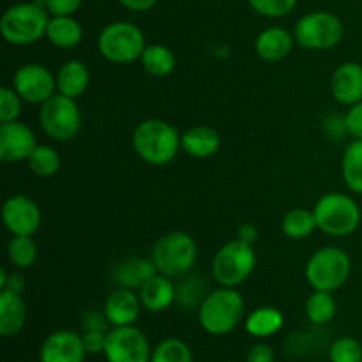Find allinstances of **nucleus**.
I'll use <instances>...</instances> for the list:
<instances>
[{
  "mask_svg": "<svg viewBox=\"0 0 362 362\" xmlns=\"http://www.w3.org/2000/svg\"><path fill=\"white\" fill-rule=\"evenodd\" d=\"M27 281L21 272H11L7 274L6 269H0V290H11V292L23 293Z\"/></svg>",
  "mask_w": 362,
  "mask_h": 362,
  "instance_id": "58836bf2",
  "label": "nucleus"
},
{
  "mask_svg": "<svg viewBox=\"0 0 362 362\" xmlns=\"http://www.w3.org/2000/svg\"><path fill=\"white\" fill-rule=\"evenodd\" d=\"M345 35L343 21L327 11H317L300 18L293 28V37L300 48L331 49L341 42Z\"/></svg>",
  "mask_w": 362,
  "mask_h": 362,
  "instance_id": "1a4fd4ad",
  "label": "nucleus"
},
{
  "mask_svg": "<svg viewBox=\"0 0 362 362\" xmlns=\"http://www.w3.org/2000/svg\"><path fill=\"white\" fill-rule=\"evenodd\" d=\"M106 334L108 332L105 331H83L81 339H83L85 352L92 354V356H95V354H105Z\"/></svg>",
  "mask_w": 362,
  "mask_h": 362,
  "instance_id": "4c0bfd02",
  "label": "nucleus"
},
{
  "mask_svg": "<svg viewBox=\"0 0 362 362\" xmlns=\"http://www.w3.org/2000/svg\"><path fill=\"white\" fill-rule=\"evenodd\" d=\"M274 350L267 343H257L247 352L246 362H274Z\"/></svg>",
  "mask_w": 362,
  "mask_h": 362,
  "instance_id": "ea45409f",
  "label": "nucleus"
},
{
  "mask_svg": "<svg viewBox=\"0 0 362 362\" xmlns=\"http://www.w3.org/2000/svg\"><path fill=\"white\" fill-rule=\"evenodd\" d=\"M283 325H285V317L278 308L262 306L246 318L244 327H246L247 334L253 336V338L265 339L278 334Z\"/></svg>",
  "mask_w": 362,
  "mask_h": 362,
  "instance_id": "b1692460",
  "label": "nucleus"
},
{
  "mask_svg": "<svg viewBox=\"0 0 362 362\" xmlns=\"http://www.w3.org/2000/svg\"><path fill=\"white\" fill-rule=\"evenodd\" d=\"M141 67L152 76H168L175 69V55L172 49L165 45H151L144 49L140 57Z\"/></svg>",
  "mask_w": 362,
  "mask_h": 362,
  "instance_id": "a878e982",
  "label": "nucleus"
},
{
  "mask_svg": "<svg viewBox=\"0 0 362 362\" xmlns=\"http://www.w3.org/2000/svg\"><path fill=\"white\" fill-rule=\"evenodd\" d=\"M48 23V11L42 9L37 2L16 4L4 13L0 32L9 45L28 46L46 35Z\"/></svg>",
  "mask_w": 362,
  "mask_h": 362,
  "instance_id": "7ed1b4c3",
  "label": "nucleus"
},
{
  "mask_svg": "<svg viewBox=\"0 0 362 362\" xmlns=\"http://www.w3.org/2000/svg\"><path fill=\"white\" fill-rule=\"evenodd\" d=\"M352 260L349 253L341 247L327 246L320 247L311 255L306 264V279L313 290L322 292H336L341 288L350 278Z\"/></svg>",
  "mask_w": 362,
  "mask_h": 362,
  "instance_id": "39448f33",
  "label": "nucleus"
},
{
  "mask_svg": "<svg viewBox=\"0 0 362 362\" xmlns=\"http://www.w3.org/2000/svg\"><path fill=\"white\" fill-rule=\"evenodd\" d=\"M237 235H239L237 239L244 240V243H247L253 246V243H257L258 240V230L255 228L253 225H243L239 228V233H237Z\"/></svg>",
  "mask_w": 362,
  "mask_h": 362,
  "instance_id": "37998d69",
  "label": "nucleus"
},
{
  "mask_svg": "<svg viewBox=\"0 0 362 362\" xmlns=\"http://www.w3.org/2000/svg\"><path fill=\"white\" fill-rule=\"evenodd\" d=\"M85 346L81 334L74 331H57L52 332L48 338L42 341L39 359L41 362H83Z\"/></svg>",
  "mask_w": 362,
  "mask_h": 362,
  "instance_id": "2eb2a0df",
  "label": "nucleus"
},
{
  "mask_svg": "<svg viewBox=\"0 0 362 362\" xmlns=\"http://www.w3.org/2000/svg\"><path fill=\"white\" fill-rule=\"evenodd\" d=\"M180 145H182V151L191 158L207 159L219 151L221 136L218 131L209 126H194L180 136Z\"/></svg>",
  "mask_w": 362,
  "mask_h": 362,
  "instance_id": "412c9836",
  "label": "nucleus"
},
{
  "mask_svg": "<svg viewBox=\"0 0 362 362\" xmlns=\"http://www.w3.org/2000/svg\"><path fill=\"white\" fill-rule=\"evenodd\" d=\"M331 362H362V345L356 338H339L329 349Z\"/></svg>",
  "mask_w": 362,
  "mask_h": 362,
  "instance_id": "473e14b6",
  "label": "nucleus"
},
{
  "mask_svg": "<svg viewBox=\"0 0 362 362\" xmlns=\"http://www.w3.org/2000/svg\"><path fill=\"white\" fill-rule=\"evenodd\" d=\"M244 318V299L235 288L221 286L200 303L198 320L202 329L212 336L230 334Z\"/></svg>",
  "mask_w": 362,
  "mask_h": 362,
  "instance_id": "f03ea898",
  "label": "nucleus"
},
{
  "mask_svg": "<svg viewBox=\"0 0 362 362\" xmlns=\"http://www.w3.org/2000/svg\"><path fill=\"white\" fill-rule=\"evenodd\" d=\"M27 161L30 172L42 179L53 177L60 168V156L52 145H37Z\"/></svg>",
  "mask_w": 362,
  "mask_h": 362,
  "instance_id": "7c9ffc66",
  "label": "nucleus"
},
{
  "mask_svg": "<svg viewBox=\"0 0 362 362\" xmlns=\"http://www.w3.org/2000/svg\"><path fill=\"white\" fill-rule=\"evenodd\" d=\"M90 81V73L81 60H67L57 73V92L71 99L85 94Z\"/></svg>",
  "mask_w": 362,
  "mask_h": 362,
  "instance_id": "4be33fe9",
  "label": "nucleus"
},
{
  "mask_svg": "<svg viewBox=\"0 0 362 362\" xmlns=\"http://www.w3.org/2000/svg\"><path fill=\"white\" fill-rule=\"evenodd\" d=\"M46 37L57 48L71 49L81 42L83 28L73 16H53L49 18Z\"/></svg>",
  "mask_w": 362,
  "mask_h": 362,
  "instance_id": "393cba45",
  "label": "nucleus"
},
{
  "mask_svg": "<svg viewBox=\"0 0 362 362\" xmlns=\"http://www.w3.org/2000/svg\"><path fill=\"white\" fill-rule=\"evenodd\" d=\"M119 2L131 11H148L156 6L158 0H119Z\"/></svg>",
  "mask_w": 362,
  "mask_h": 362,
  "instance_id": "79ce46f5",
  "label": "nucleus"
},
{
  "mask_svg": "<svg viewBox=\"0 0 362 362\" xmlns=\"http://www.w3.org/2000/svg\"><path fill=\"white\" fill-rule=\"evenodd\" d=\"M317 218L313 211L308 209H292L285 214L281 223V230L288 239L300 240L310 237L317 230Z\"/></svg>",
  "mask_w": 362,
  "mask_h": 362,
  "instance_id": "bb28decb",
  "label": "nucleus"
},
{
  "mask_svg": "<svg viewBox=\"0 0 362 362\" xmlns=\"http://www.w3.org/2000/svg\"><path fill=\"white\" fill-rule=\"evenodd\" d=\"M41 209L32 198L14 194L2 207V223L11 235L32 237L41 226Z\"/></svg>",
  "mask_w": 362,
  "mask_h": 362,
  "instance_id": "ddd939ff",
  "label": "nucleus"
},
{
  "mask_svg": "<svg viewBox=\"0 0 362 362\" xmlns=\"http://www.w3.org/2000/svg\"><path fill=\"white\" fill-rule=\"evenodd\" d=\"M179 131L161 119H147L134 127L133 148L138 158L152 166H165L175 159L180 145Z\"/></svg>",
  "mask_w": 362,
  "mask_h": 362,
  "instance_id": "f257e3e1",
  "label": "nucleus"
},
{
  "mask_svg": "<svg viewBox=\"0 0 362 362\" xmlns=\"http://www.w3.org/2000/svg\"><path fill=\"white\" fill-rule=\"evenodd\" d=\"M99 53L108 62L131 64L140 60L145 46V35L129 21H113L106 25L98 37Z\"/></svg>",
  "mask_w": 362,
  "mask_h": 362,
  "instance_id": "0eeeda50",
  "label": "nucleus"
},
{
  "mask_svg": "<svg viewBox=\"0 0 362 362\" xmlns=\"http://www.w3.org/2000/svg\"><path fill=\"white\" fill-rule=\"evenodd\" d=\"M151 362H194L189 345L179 338H166L152 350Z\"/></svg>",
  "mask_w": 362,
  "mask_h": 362,
  "instance_id": "2f4dec72",
  "label": "nucleus"
},
{
  "mask_svg": "<svg viewBox=\"0 0 362 362\" xmlns=\"http://www.w3.org/2000/svg\"><path fill=\"white\" fill-rule=\"evenodd\" d=\"M39 124L52 140L60 141V144L73 140L81 129V113L76 99L57 92L53 98L41 105Z\"/></svg>",
  "mask_w": 362,
  "mask_h": 362,
  "instance_id": "9d476101",
  "label": "nucleus"
},
{
  "mask_svg": "<svg viewBox=\"0 0 362 362\" xmlns=\"http://www.w3.org/2000/svg\"><path fill=\"white\" fill-rule=\"evenodd\" d=\"M110 322L105 313H98V311H87L83 315V331H105L108 332Z\"/></svg>",
  "mask_w": 362,
  "mask_h": 362,
  "instance_id": "a19ab883",
  "label": "nucleus"
},
{
  "mask_svg": "<svg viewBox=\"0 0 362 362\" xmlns=\"http://www.w3.org/2000/svg\"><path fill=\"white\" fill-rule=\"evenodd\" d=\"M332 98L345 106L362 101V64L343 62L331 78Z\"/></svg>",
  "mask_w": 362,
  "mask_h": 362,
  "instance_id": "dca6fc26",
  "label": "nucleus"
},
{
  "mask_svg": "<svg viewBox=\"0 0 362 362\" xmlns=\"http://www.w3.org/2000/svg\"><path fill=\"white\" fill-rule=\"evenodd\" d=\"M37 147L35 134L27 124L2 122L0 124V158L6 163L27 161Z\"/></svg>",
  "mask_w": 362,
  "mask_h": 362,
  "instance_id": "4468645a",
  "label": "nucleus"
},
{
  "mask_svg": "<svg viewBox=\"0 0 362 362\" xmlns=\"http://www.w3.org/2000/svg\"><path fill=\"white\" fill-rule=\"evenodd\" d=\"M138 296H140L141 306L145 310L151 313H163L177 300V288L170 276L158 272L141 285Z\"/></svg>",
  "mask_w": 362,
  "mask_h": 362,
  "instance_id": "a211bd4d",
  "label": "nucleus"
},
{
  "mask_svg": "<svg viewBox=\"0 0 362 362\" xmlns=\"http://www.w3.org/2000/svg\"><path fill=\"white\" fill-rule=\"evenodd\" d=\"M105 357L108 362H151L152 349L147 336L134 325L113 327L106 334Z\"/></svg>",
  "mask_w": 362,
  "mask_h": 362,
  "instance_id": "9b49d317",
  "label": "nucleus"
},
{
  "mask_svg": "<svg viewBox=\"0 0 362 362\" xmlns=\"http://www.w3.org/2000/svg\"><path fill=\"white\" fill-rule=\"evenodd\" d=\"M255 265H257V253L253 246L235 239L219 247L212 262V276L221 286L235 288L253 274Z\"/></svg>",
  "mask_w": 362,
  "mask_h": 362,
  "instance_id": "6e6552de",
  "label": "nucleus"
},
{
  "mask_svg": "<svg viewBox=\"0 0 362 362\" xmlns=\"http://www.w3.org/2000/svg\"><path fill=\"white\" fill-rule=\"evenodd\" d=\"M141 299L131 288H119L110 293L105 303V315L112 327L134 325L141 313Z\"/></svg>",
  "mask_w": 362,
  "mask_h": 362,
  "instance_id": "f3484780",
  "label": "nucleus"
},
{
  "mask_svg": "<svg viewBox=\"0 0 362 362\" xmlns=\"http://www.w3.org/2000/svg\"><path fill=\"white\" fill-rule=\"evenodd\" d=\"M83 0H45V9L53 16H73Z\"/></svg>",
  "mask_w": 362,
  "mask_h": 362,
  "instance_id": "c9c22d12",
  "label": "nucleus"
},
{
  "mask_svg": "<svg viewBox=\"0 0 362 362\" xmlns=\"http://www.w3.org/2000/svg\"><path fill=\"white\" fill-rule=\"evenodd\" d=\"M345 129L352 134L356 140H362V101L350 106L345 115Z\"/></svg>",
  "mask_w": 362,
  "mask_h": 362,
  "instance_id": "e433bc0d",
  "label": "nucleus"
},
{
  "mask_svg": "<svg viewBox=\"0 0 362 362\" xmlns=\"http://www.w3.org/2000/svg\"><path fill=\"white\" fill-rule=\"evenodd\" d=\"M154 274H158V267L152 258L151 260L129 258V260L117 264V267L113 269V278L120 288H141V285Z\"/></svg>",
  "mask_w": 362,
  "mask_h": 362,
  "instance_id": "5701e85b",
  "label": "nucleus"
},
{
  "mask_svg": "<svg viewBox=\"0 0 362 362\" xmlns=\"http://www.w3.org/2000/svg\"><path fill=\"white\" fill-rule=\"evenodd\" d=\"M152 262L161 274L175 278L193 269L198 258L197 240L186 232H168L152 247Z\"/></svg>",
  "mask_w": 362,
  "mask_h": 362,
  "instance_id": "423d86ee",
  "label": "nucleus"
},
{
  "mask_svg": "<svg viewBox=\"0 0 362 362\" xmlns=\"http://www.w3.org/2000/svg\"><path fill=\"white\" fill-rule=\"evenodd\" d=\"M293 45H296V37L286 28L269 27L260 32L255 48H257L258 57L262 60L279 62V60L286 59L292 53Z\"/></svg>",
  "mask_w": 362,
  "mask_h": 362,
  "instance_id": "aec40b11",
  "label": "nucleus"
},
{
  "mask_svg": "<svg viewBox=\"0 0 362 362\" xmlns=\"http://www.w3.org/2000/svg\"><path fill=\"white\" fill-rule=\"evenodd\" d=\"M250 6L262 16L283 18L296 9L297 0H250Z\"/></svg>",
  "mask_w": 362,
  "mask_h": 362,
  "instance_id": "72a5a7b5",
  "label": "nucleus"
},
{
  "mask_svg": "<svg viewBox=\"0 0 362 362\" xmlns=\"http://www.w3.org/2000/svg\"><path fill=\"white\" fill-rule=\"evenodd\" d=\"M341 173L346 187L352 193L362 194V140H354L346 147L341 161Z\"/></svg>",
  "mask_w": 362,
  "mask_h": 362,
  "instance_id": "cd10ccee",
  "label": "nucleus"
},
{
  "mask_svg": "<svg viewBox=\"0 0 362 362\" xmlns=\"http://www.w3.org/2000/svg\"><path fill=\"white\" fill-rule=\"evenodd\" d=\"M21 101L14 88L4 87L0 88V122H13L18 120L21 113Z\"/></svg>",
  "mask_w": 362,
  "mask_h": 362,
  "instance_id": "f704fd0d",
  "label": "nucleus"
},
{
  "mask_svg": "<svg viewBox=\"0 0 362 362\" xmlns=\"http://www.w3.org/2000/svg\"><path fill=\"white\" fill-rule=\"evenodd\" d=\"M13 88L23 101L42 105L57 92V76L42 64H25L14 73Z\"/></svg>",
  "mask_w": 362,
  "mask_h": 362,
  "instance_id": "f8f14e48",
  "label": "nucleus"
},
{
  "mask_svg": "<svg viewBox=\"0 0 362 362\" xmlns=\"http://www.w3.org/2000/svg\"><path fill=\"white\" fill-rule=\"evenodd\" d=\"M313 212L318 230L331 237L352 235L361 225V209L349 194H324L317 202Z\"/></svg>",
  "mask_w": 362,
  "mask_h": 362,
  "instance_id": "20e7f679",
  "label": "nucleus"
},
{
  "mask_svg": "<svg viewBox=\"0 0 362 362\" xmlns=\"http://www.w3.org/2000/svg\"><path fill=\"white\" fill-rule=\"evenodd\" d=\"M7 258L11 265L20 271L30 269L37 260V246L34 239L27 235H13V239L7 244Z\"/></svg>",
  "mask_w": 362,
  "mask_h": 362,
  "instance_id": "c756f323",
  "label": "nucleus"
},
{
  "mask_svg": "<svg viewBox=\"0 0 362 362\" xmlns=\"http://www.w3.org/2000/svg\"><path fill=\"white\" fill-rule=\"evenodd\" d=\"M304 311H306V317L311 324L325 325L336 317L338 304H336V299L332 297V292L315 290V292L308 297Z\"/></svg>",
  "mask_w": 362,
  "mask_h": 362,
  "instance_id": "c85d7f7f",
  "label": "nucleus"
},
{
  "mask_svg": "<svg viewBox=\"0 0 362 362\" xmlns=\"http://www.w3.org/2000/svg\"><path fill=\"white\" fill-rule=\"evenodd\" d=\"M27 322V304L21 293L0 290V334L13 338L20 334Z\"/></svg>",
  "mask_w": 362,
  "mask_h": 362,
  "instance_id": "6ab92c4d",
  "label": "nucleus"
}]
</instances>
